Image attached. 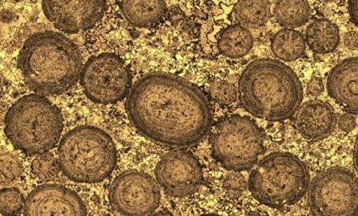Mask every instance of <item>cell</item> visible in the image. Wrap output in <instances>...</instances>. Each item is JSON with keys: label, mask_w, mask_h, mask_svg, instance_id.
<instances>
[{"label": "cell", "mask_w": 358, "mask_h": 216, "mask_svg": "<svg viewBox=\"0 0 358 216\" xmlns=\"http://www.w3.org/2000/svg\"><path fill=\"white\" fill-rule=\"evenodd\" d=\"M31 171L41 180L50 181L57 178L62 168L59 161L51 153L44 152L32 161Z\"/></svg>", "instance_id": "22"}, {"label": "cell", "mask_w": 358, "mask_h": 216, "mask_svg": "<svg viewBox=\"0 0 358 216\" xmlns=\"http://www.w3.org/2000/svg\"><path fill=\"white\" fill-rule=\"evenodd\" d=\"M0 213L2 215H16L22 210L23 196L22 192L16 188H6L1 190L0 195Z\"/></svg>", "instance_id": "23"}, {"label": "cell", "mask_w": 358, "mask_h": 216, "mask_svg": "<svg viewBox=\"0 0 358 216\" xmlns=\"http://www.w3.org/2000/svg\"><path fill=\"white\" fill-rule=\"evenodd\" d=\"M13 1H15V2H20V1H22V0H13Z\"/></svg>", "instance_id": "34"}, {"label": "cell", "mask_w": 358, "mask_h": 216, "mask_svg": "<svg viewBox=\"0 0 358 216\" xmlns=\"http://www.w3.org/2000/svg\"><path fill=\"white\" fill-rule=\"evenodd\" d=\"M155 176L165 192L176 197L194 194L202 182L199 160L181 150L164 155L157 164Z\"/></svg>", "instance_id": "11"}, {"label": "cell", "mask_w": 358, "mask_h": 216, "mask_svg": "<svg viewBox=\"0 0 358 216\" xmlns=\"http://www.w3.org/2000/svg\"><path fill=\"white\" fill-rule=\"evenodd\" d=\"M323 2H325V3H330V2H336L337 0H322Z\"/></svg>", "instance_id": "33"}, {"label": "cell", "mask_w": 358, "mask_h": 216, "mask_svg": "<svg viewBox=\"0 0 358 216\" xmlns=\"http://www.w3.org/2000/svg\"><path fill=\"white\" fill-rule=\"evenodd\" d=\"M22 164L13 153L1 150V180L2 182H10L22 175Z\"/></svg>", "instance_id": "25"}, {"label": "cell", "mask_w": 358, "mask_h": 216, "mask_svg": "<svg viewBox=\"0 0 358 216\" xmlns=\"http://www.w3.org/2000/svg\"><path fill=\"white\" fill-rule=\"evenodd\" d=\"M253 36L243 25H234L224 30L218 41V50L224 57L241 58L252 48Z\"/></svg>", "instance_id": "18"}, {"label": "cell", "mask_w": 358, "mask_h": 216, "mask_svg": "<svg viewBox=\"0 0 358 216\" xmlns=\"http://www.w3.org/2000/svg\"><path fill=\"white\" fill-rule=\"evenodd\" d=\"M339 41L338 27L327 18L315 20L306 29V43L316 53L327 55L334 52L339 45Z\"/></svg>", "instance_id": "17"}, {"label": "cell", "mask_w": 358, "mask_h": 216, "mask_svg": "<svg viewBox=\"0 0 358 216\" xmlns=\"http://www.w3.org/2000/svg\"><path fill=\"white\" fill-rule=\"evenodd\" d=\"M344 45L350 50H355L358 48V34L355 31L346 32L343 37Z\"/></svg>", "instance_id": "29"}, {"label": "cell", "mask_w": 358, "mask_h": 216, "mask_svg": "<svg viewBox=\"0 0 358 216\" xmlns=\"http://www.w3.org/2000/svg\"><path fill=\"white\" fill-rule=\"evenodd\" d=\"M213 157L231 171L250 169L264 152L262 131L250 118L231 115L216 125L213 138Z\"/></svg>", "instance_id": "7"}, {"label": "cell", "mask_w": 358, "mask_h": 216, "mask_svg": "<svg viewBox=\"0 0 358 216\" xmlns=\"http://www.w3.org/2000/svg\"><path fill=\"white\" fill-rule=\"evenodd\" d=\"M81 85L90 101L113 104L129 94L131 73L120 57L104 53L88 60L81 73Z\"/></svg>", "instance_id": "9"}, {"label": "cell", "mask_w": 358, "mask_h": 216, "mask_svg": "<svg viewBox=\"0 0 358 216\" xmlns=\"http://www.w3.org/2000/svg\"><path fill=\"white\" fill-rule=\"evenodd\" d=\"M62 129L59 109L41 94L22 97L6 113V136L15 148L29 154L50 152L59 141Z\"/></svg>", "instance_id": "5"}, {"label": "cell", "mask_w": 358, "mask_h": 216, "mask_svg": "<svg viewBox=\"0 0 358 216\" xmlns=\"http://www.w3.org/2000/svg\"><path fill=\"white\" fill-rule=\"evenodd\" d=\"M323 90H324V85H323L322 78L320 76L311 78L308 85V94L313 96H318L322 94Z\"/></svg>", "instance_id": "28"}, {"label": "cell", "mask_w": 358, "mask_h": 216, "mask_svg": "<svg viewBox=\"0 0 358 216\" xmlns=\"http://www.w3.org/2000/svg\"><path fill=\"white\" fill-rule=\"evenodd\" d=\"M15 13H11L10 10H3L2 11V22H10L15 20Z\"/></svg>", "instance_id": "31"}, {"label": "cell", "mask_w": 358, "mask_h": 216, "mask_svg": "<svg viewBox=\"0 0 358 216\" xmlns=\"http://www.w3.org/2000/svg\"><path fill=\"white\" fill-rule=\"evenodd\" d=\"M127 111L141 136L169 147L199 143L213 125L203 92L185 78L162 72L137 81L127 96Z\"/></svg>", "instance_id": "1"}, {"label": "cell", "mask_w": 358, "mask_h": 216, "mask_svg": "<svg viewBox=\"0 0 358 216\" xmlns=\"http://www.w3.org/2000/svg\"><path fill=\"white\" fill-rule=\"evenodd\" d=\"M211 97L220 106H229L237 99L236 88L225 80H218L213 82L209 88Z\"/></svg>", "instance_id": "24"}, {"label": "cell", "mask_w": 358, "mask_h": 216, "mask_svg": "<svg viewBox=\"0 0 358 216\" xmlns=\"http://www.w3.org/2000/svg\"><path fill=\"white\" fill-rule=\"evenodd\" d=\"M336 116L334 108L327 102H306L297 110L295 127L301 136L311 141L324 139L336 129Z\"/></svg>", "instance_id": "15"}, {"label": "cell", "mask_w": 358, "mask_h": 216, "mask_svg": "<svg viewBox=\"0 0 358 216\" xmlns=\"http://www.w3.org/2000/svg\"><path fill=\"white\" fill-rule=\"evenodd\" d=\"M243 108L255 117L283 122L301 106L303 89L289 66L278 60H253L244 69L238 83Z\"/></svg>", "instance_id": "3"}, {"label": "cell", "mask_w": 358, "mask_h": 216, "mask_svg": "<svg viewBox=\"0 0 358 216\" xmlns=\"http://www.w3.org/2000/svg\"><path fill=\"white\" fill-rule=\"evenodd\" d=\"M353 164H355V169L358 173V136L355 141V152H353Z\"/></svg>", "instance_id": "32"}, {"label": "cell", "mask_w": 358, "mask_h": 216, "mask_svg": "<svg viewBox=\"0 0 358 216\" xmlns=\"http://www.w3.org/2000/svg\"><path fill=\"white\" fill-rule=\"evenodd\" d=\"M223 185L231 196L237 197L245 189L246 180L241 173H238V171H234V173L227 175Z\"/></svg>", "instance_id": "26"}, {"label": "cell", "mask_w": 358, "mask_h": 216, "mask_svg": "<svg viewBox=\"0 0 358 216\" xmlns=\"http://www.w3.org/2000/svg\"><path fill=\"white\" fill-rule=\"evenodd\" d=\"M58 161L69 180L97 183L115 171L117 152L106 131L94 127H80L72 129L60 141Z\"/></svg>", "instance_id": "4"}, {"label": "cell", "mask_w": 358, "mask_h": 216, "mask_svg": "<svg viewBox=\"0 0 358 216\" xmlns=\"http://www.w3.org/2000/svg\"><path fill=\"white\" fill-rule=\"evenodd\" d=\"M111 204L125 215H150L159 206L157 182L148 174L125 171L113 181L109 192Z\"/></svg>", "instance_id": "10"}, {"label": "cell", "mask_w": 358, "mask_h": 216, "mask_svg": "<svg viewBox=\"0 0 358 216\" xmlns=\"http://www.w3.org/2000/svg\"><path fill=\"white\" fill-rule=\"evenodd\" d=\"M274 16L282 27L294 29L309 22L311 8L308 0H278Z\"/></svg>", "instance_id": "20"}, {"label": "cell", "mask_w": 358, "mask_h": 216, "mask_svg": "<svg viewBox=\"0 0 358 216\" xmlns=\"http://www.w3.org/2000/svg\"><path fill=\"white\" fill-rule=\"evenodd\" d=\"M357 125L355 115L350 113H344L338 120V127L344 132H350Z\"/></svg>", "instance_id": "27"}, {"label": "cell", "mask_w": 358, "mask_h": 216, "mask_svg": "<svg viewBox=\"0 0 358 216\" xmlns=\"http://www.w3.org/2000/svg\"><path fill=\"white\" fill-rule=\"evenodd\" d=\"M306 39L299 31L285 29L278 31L271 41V50L285 62H294L306 53Z\"/></svg>", "instance_id": "19"}, {"label": "cell", "mask_w": 358, "mask_h": 216, "mask_svg": "<svg viewBox=\"0 0 358 216\" xmlns=\"http://www.w3.org/2000/svg\"><path fill=\"white\" fill-rule=\"evenodd\" d=\"M125 20L137 27H150L166 13L165 0H120Z\"/></svg>", "instance_id": "16"}, {"label": "cell", "mask_w": 358, "mask_h": 216, "mask_svg": "<svg viewBox=\"0 0 358 216\" xmlns=\"http://www.w3.org/2000/svg\"><path fill=\"white\" fill-rule=\"evenodd\" d=\"M327 92L348 113L358 115V57L346 58L330 71Z\"/></svg>", "instance_id": "14"}, {"label": "cell", "mask_w": 358, "mask_h": 216, "mask_svg": "<svg viewBox=\"0 0 358 216\" xmlns=\"http://www.w3.org/2000/svg\"><path fill=\"white\" fill-rule=\"evenodd\" d=\"M44 15L58 30L78 34L92 29L106 10L104 0H43Z\"/></svg>", "instance_id": "12"}, {"label": "cell", "mask_w": 358, "mask_h": 216, "mask_svg": "<svg viewBox=\"0 0 358 216\" xmlns=\"http://www.w3.org/2000/svg\"><path fill=\"white\" fill-rule=\"evenodd\" d=\"M18 67L32 92L62 94L81 78L83 57L78 46L66 36L57 32H38L23 44Z\"/></svg>", "instance_id": "2"}, {"label": "cell", "mask_w": 358, "mask_h": 216, "mask_svg": "<svg viewBox=\"0 0 358 216\" xmlns=\"http://www.w3.org/2000/svg\"><path fill=\"white\" fill-rule=\"evenodd\" d=\"M308 201L315 215H358V178L343 167H331L311 181Z\"/></svg>", "instance_id": "8"}, {"label": "cell", "mask_w": 358, "mask_h": 216, "mask_svg": "<svg viewBox=\"0 0 358 216\" xmlns=\"http://www.w3.org/2000/svg\"><path fill=\"white\" fill-rule=\"evenodd\" d=\"M234 13L241 25L257 29L271 18V2L269 0H238Z\"/></svg>", "instance_id": "21"}, {"label": "cell", "mask_w": 358, "mask_h": 216, "mask_svg": "<svg viewBox=\"0 0 358 216\" xmlns=\"http://www.w3.org/2000/svg\"><path fill=\"white\" fill-rule=\"evenodd\" d=\"M24 215H85V203L76 192L58 185L36 188L27 196Z\"/></svg>", "instance_id": "13"}, {"label": "cell", "mask_w": 358, "mask_h": 216, "mask_svg": "<svg viewBox=\"0 0 358 216\" xmlns=\"http://www.w3.org/2000/svg\"><path fill=\"white\" fill-rule=\"evenodd\" d=\"M310 176L308 166L287 152L265 157L253 169L248 181L251 194L271 208H285L301 201L308 192Z\"/></svg>", "instance_id": "6"}, {"label": "cell", "mask_w": 358, "mask_h": 216, "mask_svg": "<svg viewBox=\"0 0 358 216\" xmlns=\"http://www.w3.org/2000/svg\"><path fill=\"white\" fill-rule=\"evenodd\" d=\"M348 13L351 22L358 29V0H348Z\"/></svg>", "instance_id": "30"}]
</instances>
